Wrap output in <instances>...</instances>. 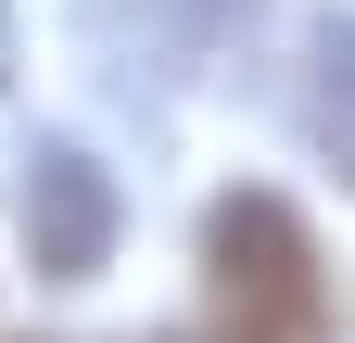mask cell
<instances>
[{
  "label": "cell",
  "mask_w": 355,
  "mask_h": 343,
  "mask_svg": "<svg viewBox=\"0 0 355 343\" xmlns=\"http://www.w3.org/2000/svg\"><path fill=\"white\" fill-rule=\"evenodd\" d=\"M153 13L178 26V51H216V38H241V26H254V0H153Z\"/></svg>",
  "instance_id": "277c9868"
},
{
  "label": "cell",
  "mask_w": 355,
  "mask_h": 343,
  "mask_svg": "<svg viewBox=\"0 0 355 343\" xmlns=\"http://www.w3.org/2000/svg\"><path fill=\"white\" fill-rule=\"evenodd\" d=\"M0 76H13V0H0Z\"/></svg>",
  "instance_id": "5b68a950"
},
{
  "label": "cell",
  "mask_w": 355,
  "mask_h": 343,
  "mask_svg": "<svg viewBox=\"0 0 355 343\" xmlns=\"http://www.w3.org/2000/svg\"><path fill=\"white\" fill-rule=\"evenodd\" d=\"M26 267L38 280H102L114 267V178L89 165L76 140H38L26 153Z\"/></svg>",
  "instance_id": "7a4b0ae2"
},
{
  "label": "cell",
  "mask_w": 355,
  "mask_h": 343,
  "mask_svg": "<svg viewBox=\"0 0 355 343\" xmlns=\"http://www.w3.org/2000/svg\"><path fill=\"white\" fill-rule=\"evenodd\" d=\"M203 343H330L318 229L279 191H229L203 217Z\"/></svg>",
  "instance_id": "6da1fadb"
},
{
  "label": "cell",
  "mask_w": 355,
  "mask_h": 343,
  "mask_svg": "<svg viewBox=\"0 0 355 343\" xmlns=\"http://www.w3.org/2000/svg\"><path fill=\"white\" fill-rule=\"evenodd\" d=\"M304 140H318V165L355 191V13L304 26Z\"/></svg>",
  "instance_id": "3957f363"
}]
</instances>
